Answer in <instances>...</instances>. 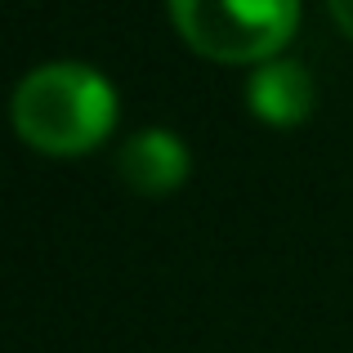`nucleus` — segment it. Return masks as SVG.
I'll return each instance as SVG.
<instances>
[{
    "label": "nucleus",
    "instance_id": "obj_1",
    "mask_svg": "<svg viewBox=\"0 0 353 353\" xmlns=\"http://www.w3.org/2000/svg\"><path fill=\"white\" fill-rule=\"evenodd\" d=\"M117 125V90L90 63H45L14 90V130L50 157L94 152Z\"/></svg>",
    "mask_w": 353,
    "mask_h": 353
},
{
    "label": "nucleus",
    "instance_id": "obj_2",
    "mask_svg": "<svg viewBox=\"0 0 353 353\" xmlns=\"http://www.w3.org/2000/svg\"><path fill=\"white\" fill-rule=\"evenodd\" d=\"M179 36L219 63H268L300 23V0H170Z\"/></svg>",
    "mask_w": 353,
    "mask_h": 353
},
{
    "label": "nucleus",
    "instance_id": "obj_3",
    "mask_svg": "<svg viewBox=\"0 0 353 353\" xmlns=\"http://www.w3.org/2000/svg\"><path fill=\"white\" fill-rule=\"evenodd\" d=\"M117 170L134 192H143V197H165V192L188 183L192 157H188V148H183V139L170 134V130H139V134L121 148Z\"/></svg>",
    "mask_w": 353,
    "mask_h": 353
},
{
    "label": "nucleus",
    "instance_id": "obj_4",
    "mask_svg": "<svg viewBox=\"0 0 353 353\" xmlns=\"http://www.w3.org/2000/svg\"><path fill=\"white\" fill-rule=\"evenodd\" d=\"M246 103L250 112L268 125H300L313 112V77L304 72V63L268 59L250 72L246 81Z\"/></svg>",
    "mask_w": 353,
    "mask_h": 353
},
{
    "label": "nucleus",
    "instance_id": "obj_5",
    "mask_svg": "<svg viewBox=\"0 0 353 353\" xmlns=\"http://www.w3.org/2000/svg\"><path fill=\"white\" fill-rule=\"evenodd\" d=\"M331 5V14H336V23H340V32L353 41V0H327Z\"/></svg>",
    "mask_w": 353,
    "mask_h": 353
}]
</instances>
